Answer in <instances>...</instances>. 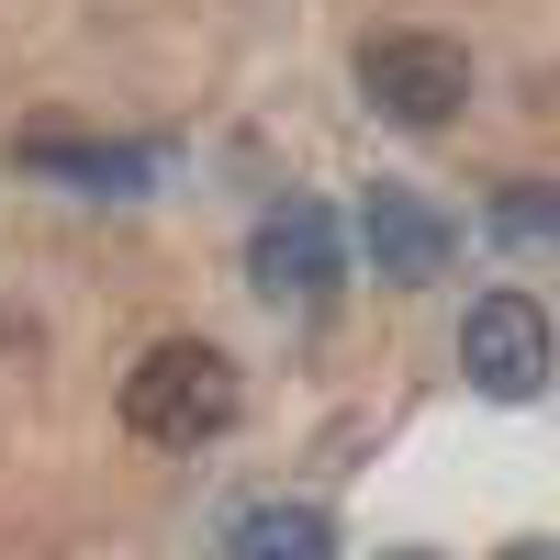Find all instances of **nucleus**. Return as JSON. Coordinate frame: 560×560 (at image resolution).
<instances>
[{
	"mask_svg": "<svg viewBox=\"0 0 560 560\" xmlns=\"http://www.w3.org/2000/svg\"><path fill=\"white\" fill-rule=\"evenodd\" d=\"M124 427L147 448H202L236 427V359H224L213 337H168L124 370Z\"/></svg>",
	"mask_w": 560,
	"mask_h": 560,
	"instance_id": "obj_1",
	"label": "nucleus"
},
{
	"mask_svg": "<svg viewBox=\"0 0 560 560\" xmlns=\"http://www.w3.org/2000/svg\"><path fill=\"white\" fill-rule=\"evenodd\" d=\"M359 90H370V113L427 135V124H448L471 102V57H459L448 34H370L359 45Z\"/></svg>",
	"mask_w": 560,
	"mask_h": 560,
	"instance_id": "obj_2",
	"label": "nucleus"
},
{
	"mask_svg": "<svg viewBox=\"0 0 560 560\" xmlns=\"http://www.w3.org/2000/svg\"><path fill=\"white\" fill-rule=\"evenodd\" d=\"M359 247H370V280L382 292H427V280H448V258H459V224L427 202V191H370L359 202Z\"/></svg>",
	"mask_w": 560,
	"mask_h": 560,
	"instance_id": "obj_3",
	"label": "nucleus"
},
{
	"mask_svg": "<svg viewBox=\"0 0 560 560\" xmlns=\"http://www.w3.org/2000/svg\"><path fill=\"white\" fill-rule=\"evenodd\" d=\"M459 370H471V393L527 404V393L549 382V314H538L527 292H482L471 325H459Z\"/></svg>",
	"mask_w": 560,
	"mask_h": 560,
	"instance_id": "obj_4",
	"label": "nucleus"
},
{
	"mask_svg": "<svg viewBox=\"0 0 560 560\" xmlns=\"http://www.w3.org/2000/svg\"><path fill=\"white\" fill-rule=\"evenodd\" d=\"M247 280H258L269 303H325V292H337V213H325V202H280V213H258Z\"/></svg>",
	"mask_w": 560,
	"mask_h": 560,
	"instance_id": "obj_5",
	"label": "nucleus"
},
{
	"mask_svg": "<svg viewBox=\"0 0 560 560\" xmlns=\"http://www.w3.org/2000/svg\"><path fill=\"white\" fill-rule=\"evenodd\" d=\"M12 158L23 168H45V179H79V191H147L158 179V158L147 147H102V135H12Z\"/></svg>",
	"mask_w": 560,
	"mask_h": 560,
	"instance_id": "obj_6",
	"label": "nucleus"
},
{
	"mask_svg": "<svg viewBox=\"0 0 560 560\" xmlns=\"http://www.w3.org/2000/svg\"><path fill=\"white\" fill-rule=\"evenodd\" d=\"M224 560H337V516L325 504H258V516H236Z\"/></svg>",
	"mask_w": 560,
	"mask_h": 560,
	"instance_id": "obj_7",
	"label": "nucleus"
},
{
	"mask_svg": "<svg viewBox=\"0 0 560 560\" xmlns=\"http://www.w3.org/2000/svg\"><path fill=\"white\" fill-rule=\"evenodd\" d=\"M493 236L504 247H560V191L549 179H504L493 191Z\"/></svg>",
	"mask_w": 560,
	"mask_h": 560,
	"instance_id": "obj_8",
	"label": "nucleus"
},
{
	"mask_svg": "<svg viewBox=\"0 0 560 560\" xmlns=\"http://www.w3.org/2000/svg\"><path fill=\"white\" fill-rule=\"evenodd\" d=\"M504 560H560V549H549V538H527V549H504Z\"/></svg>",
	"mask_w": 560,
	"mask_h": 560,
	"instance_id": "obj_9",
	"label": "nucleus"
},
{
	"mask_svg": "<svg viewBox=\"0 0 560 560\" xmlns=\"http://www.w3.org/2000/svg\"><path fill=\"white\" fill-rule=\"evenodd\" d=\"M382 560H438V549H382Z\"/></svg>",
	"mask_w": 560,
	"mask_h": 560,
	"instance_id": "obj_10",
	"label": "nucleus"
}]
</instances>
